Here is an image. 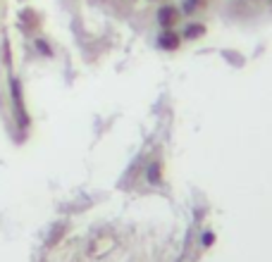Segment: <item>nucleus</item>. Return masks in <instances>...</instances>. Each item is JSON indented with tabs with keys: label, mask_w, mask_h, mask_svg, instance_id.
Returning <instances> with one entry per match:
<instances>
[{
	"label": "nucleus",
	"mask_w": 272,
	"mask_h": 262,
	"mask_svg": "<svg viewBox=\"0 0 272 262\" xmlns=\"http://www.w3.org/2000/svg\"><path fill=\"white\" fill-rule=\"evenodd\" d=\"M10 100H12V112H15V119H17V127L27 129L29 115H27V108H24V96H22L19 76H10Z\"/></svg>",
	"instance_id": "nucleus-1"
},
{
	"label": "nucleus",
	"mask_w": 272,
	"mask_h": 262,
	"mask_svg": "<svg viewBox=\"0 0 272 262\" xmlns=\"http://www.w3.org/2000/svg\"><path fill=\"white\" fill-rule=\"evenodd\" d=\"M158 48L160 50H177L181 43V36L177 34V31H172V29H163L160 34H158Z\"/></svg>",
	"instance_id": "nucleus-2"
},
{
	"label": "nucleus",
	"mask_w": 272,
	"mask_h": 262,
	"mask_svg": "<svg viewBox=\"0 0 272 262\" xmlns=\"http://www.w3.org/2000/svg\"><path fill=\"white\" fill-rule=\"evenodd\" d=\"M155 19H158V27L160 29H172L177 24V19H179V12H177L174 5H165V8L158 10Z\"/></svg>",
	"instance_id": "nucleus-3"
},
{
	"label": "nucleus",
	"mask_w": 272,
	"mask_h": 262,
	"mask_svg": "<svg viewBox=\"0 0 272 262\" xmlns=\"http://www.w3.org/2000/svg\"><path fill=\"white\" fill-rule=\"evenodd\" d=\"M163 179V167H160V160H153V162L148 164V172H146V181L155 186V184H160Z\"/></svg>",
	"instance_id": "nucleus-4"
},
{
	"label": "nucleus",
	"mask_w": 272,
	"mask_h": 262,
	"mask_svg": "<svg viewBox=\"0 0 272 262\" xmlns=\"http://www.w3.org/2000/svg\"><path fill=\"white\" fill-rule=\"evenodd\" d=\"M206 34V27L203 24H186V29L181 31V38H186V41H193V38H198Z\"/></svg>",
	"instance_id": "nucleus-5"
},
{
	"label": "nucleus",
	"mask_w": 272,
	"mask_h": 262,
	"mask_svg": "<svg viewBox=\"0 0 272 262\" xmlns=\"http://www.w3.org/2000/svg\"><path fill=\"white\" fill-rule=\"evenodd\" d=\"M34 45H36V53H38V55H45V57H53V55H55V50L50 48V43H48L45 38L38 36L36 41H34Z\"/></svg>",
	"instance_id": "nucleus-6"
},
{
	"label": "nucleus",
	"mask_w": 272,
	"mask_h": 262,
	"mask_svg": "<svg viewBox=\"0 0 272 262\" xmlns=\"http://www.w3.org/2000/svg\"><path fill=\"white\" fill-rule=\"evenodd\" d=\"M200 3H203V0H184V3H181V12H184V15H193V12L200 8Z\"/></svg>",
	"instance_id": "nucleus-7"
},
{
	"label": "nucleus",
	"mask_w": 272,
	"mask_h": 262,
	"mask_svg": "<svg viewBox=\"0 0 272 262\" xmlns=\"http://www.w3.org/2000/svg\"><path fill=\"white\" fill-rule=\"evenodd\" d=\"M213 241H215V236L210 234V231H206V234H203V245H210Z\"/></svg>",
	"instance_id": "nucleus-8"
}]
</instances>
